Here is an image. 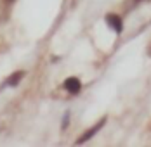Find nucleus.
I'll return each mask as SVG.
<instances>
[{"label": "nucleus", "mask_w": 151, "mask_h": 147, "mask_svg": "<svg viewBox=\"0 0 151 147\" xmlns=\"http://www.w3.org/2000/svg\"><path fill=\"white\" fill-rule=\"evenodd\" d=\"M104 121H106V119H101V121H99V123H97L96 126H92V128H91V130H89L87 133H85V135H82V137H80V138L76 140V144H83L85 140H89V138H91V137L94 135V133H97V132H99V128H101V126L104 125Z\"/></svg>", "instance_id": "obj_3"}, {"label": "nucleus", "mask_w": 151, "mask_h": 147, "mask_svg": "<svg viewBox=\"0 0 151 147\" xmlns=\"http://www.w3.org/2000/svg\"><path fill=\"white\" fill-rule=\"evenodd\" d=\"M64 88L70 92V93H78L80 92V81H78V78H68L66 81H64Z\"/></svg>", "instance_id": "obj_2"}, {"label": "nucleus", "mask_w": 151, "mask_h": 147, "mask_svg": "<svg viewBox=\"0 0 151 147\" xmlns=\"http://www.w3.org/2000/svg\"><path fill=\"white\" fill-rule=\"evenodd\" d=\"M5 2H7V4H11V2H14V0H5Z\"/></svg>", "instance_id": "obj_5"}, {"label": "nucleus", "mask_w": 151, "mask_h": 147, "mask_svg": "<svg viewBox=\"0 0 151 147\" xmlns=\"http://www.w3.org/2000/svg\"><path fill=\"white\" fill-rule=\"evenodd\" d=\"M106 23H108V26H111V28L115 29L116 33H120L122 28H123V24H122V19H120L116 14H108V16H106Z\"/></svg>", "instance_id": "obj_1"}, {"label": "nucleus", "mask_w": 151, "mask_h": 147, "mask_svg": "<svg viewBox=\"0 0 151 147\" xmlns=\"http://www.w3.org/2000/svg\"><path fill=\"white\" fill-rule=\"evenodd\" d=\"M23 71H19V73H16L14 76H11V78H9V85H12V87H14V85H17V83H19V80H21V78H23Z\"/></svg>", "instance_id": "obj_4"}]
</instances>
